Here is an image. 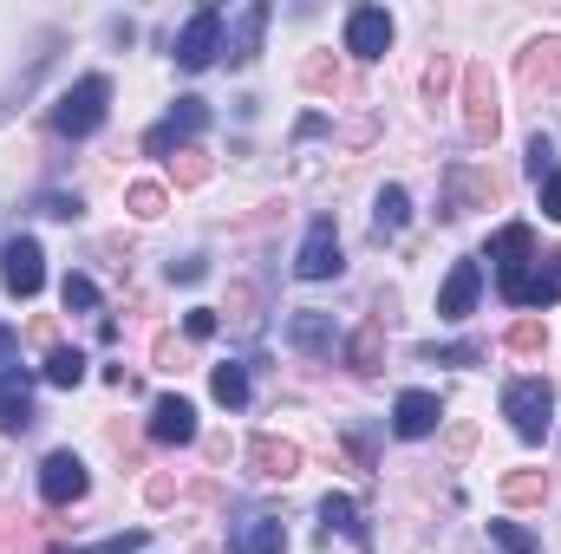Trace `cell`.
<instances>
[{
  "instance_id": "6da1fadb",
  "label": "cell",
  "mask_w": 561,
  "mask_h": 554,
  "mask_svg": "<svg viewBox=\"0 0 561 554\" xmlns=\"http://www.w3.org/2000/svg\"><path fill=\"white\" fill-rule=\"evenodd\" d=\"M105 105H112V79L105 72H85L72 92L53 99V131L59 138H92L105 125Z\"/></svg>"
},
{
  "instance_id": "7a4b0ae2",
  "label": "cell",
  "mask_w": 561,
  "mask_h": 554,
  "mask_svg": "<svg viewBox=\"0 0 561 554\" xmlns=\"http://www.w3.org/2000/svg\"><path fill=\"white\" fill-rule=\"evenodd\" d=\"M503 417H510V430H516L523 443H542V430H549V417H556V385H549V379H510Z\"/></svg>"
},
{
  "instance_id": "3957f363",
  "label": "cell",
  "mask_w": 561,
  "mask_h": 554,
  "mask_svg": "<svg viewBox=\"0 0 561 554\" xmlns=\"http://www.w3.org/2000/svg\"><path fill=\"white\" fill-rule=\"evenodd\" d=\"M503 112H496V79L490 66H463V138L470 143H496Z\"/></svg>"
},
{
  "instance_id": "277c9868",
  "label": "cell",
  "mask_w": 561,
  "mask_h": 554,
  "mask_svg": "<svg viewBox=\"0 0 561 554\" xmlns=\"http://www.w3.org/2000/svg\"><path fill=\"white\" fill-rule=\"evenodd\" d=\"M216 53H222V7H196L190 26L176 33V66L183 72H203Z\"/></svg>"
},
{
  "instance_id": "5b68a950",
  "label": "cell",
  "mask_w": 561,
  "mask_h": 554,
  "mask_svg": "<svg viewBox=\"0 0 561 554\" xmlns=\"http://www.w3.org/2000/svg\"><path fill=\"white\" fill-rule=\"evenodd\" d=\"M444 183H450V196H444V222H457L463 209H490V203H503V183L490 176V170H463V163H450L444 170Z\"/></svg>"
},
{
  "instance_id": "8992f818",
  "label": "cell",
  "mask_w": 561,
  "mask_h": 554,
  "mask_svg": "<svg viewBox=\"0 0 561 554\" xmlns=\"http://www.w3.org/2000/svg\"><path fill=\"white\" fill-rule=\"evenodd\" d=\"M0 280H7L13 300H33V293L46 287V255H39L33 235H13V242L0 249Z\"/></svg>"
},
{
  "instance_id": "52a82bcc",
  "label": "cell",
  "mask_w": 561,
  "mask_h": 554,
  "mask_svg": "<svg viewBox=\"0 0 561 554\" xmlns=\"http://www.w3.org/2000/svg\"><path fill=\"white\" fill-rule=\"evenodd\" d=\"M203 125H209V105H203V99H176V112H170L163 125H150V131H144V157H163V163H170V150H176V143H190Z\"/></svg>"
},
{
  "instance_id": "ba28073f",
  "label": "cell",
  "mask_w": 561,
  "mask_h": 554,
  "mask_svg": "<svg viewBox=\"0 0 561 554\" xmlns=\"http://www.w3.org/2000/svg\"><path fill=\"white\" fill-rule=\"evenodd\" d=\"M503 300H510V307H556L561 300V249L556 255H536L523 275L503 287Z\"/></svg>"
},
{
  "instance_id": "9c48e42d",
  "label": "cell",
  "mask_w": 561,
  "mask_h": 554,
  "mask_svg": "<svg viewBox=\"0 0 561 554\" xmlns=\"http://www.w3.org/2000/svg\"><path fill=\"white\" fill-rule=\"evenodd\" d=\"M340 268H346V262H340V229H333V216H320V222L307 229L300 255H294V275L300 280H333Z\"/></svg>"
},
{
  "instance_id": "30bf717a",
  "label": "cell",
  "mask_w": 561,
  "mask_h": 554,
  "mask_svg": "<svg viewBox=\"0 0 561 554\" xmlns=\"http://www.w3.org/2000/svg\"><path fill=\"white\" fill-rule=\"evenodd\" d=\"M85 489H92V476H85V463H79L72 450H53V457L39 463V496H46L53 509H66V503H85Z\"/></svg>"
},
{
  "instance_id": "8fae6325",
  "label": "cell",
  "mask_w": 561,
  "mask_h": 554,
  "mask_svg": "<svg viewBox=\"0 0 561 554\" xmlns=\"http://www.w3.org/2000/svg\"><path fill=\"white\" fill-rule=\"evenodd\" d=\"M392 46V13L386 7H353L346 13V53L353 59H386Z\"/></svg>"
},
{
  "instance_id": "7c38bea8",
  "label": "cell",
  "mask_w": 561,
  "mask_h": 554,
  "mask_svg": "<svg viewBox=\"0 0 561 554\" xmlns=\"http://www.w3.org/2000/svg\"><path fill=\"white\" fill-rule=\"evenodd\" d=\"M490 262H496V287H510V280L536 262V229L529 222H503L496 242H490Z\"/></svg>"
},
{
  "instance_id": "4fadbf2b",
  "label": "cell",
  "mask_w": 561,
  "mask_h": 554,
  "mask_svg": "<svg viewBox=\"0 0 561 554\" xmlns=\"http://www.w3.org/2000/svg\"><path fill=\"white\" fill-rule=\"evenodd\" d=\"M249 470H255L262 483H287V476H300V443H287V437H275V430L249 437Z\"/></svg>"
},
{
  "instance_id": "5bb4252c",
  "label": "cell",
  "mask_w": 561,
  "mask_h": 554,
  "mask_svg": "<svg viewBox=\"0 0 561 554\" xmlns=\"http://www.w3.org/2000/svg\"><path fill=\"white\" fill-rule=\"evenodd\" d=\"M516 79H523V92H556L561 85V39H529L523 46V59H516Z\"/></svg>"
},
{
  "instance_id": "9a60e30c",
  "label": "cell",
  "mask_w": 561,
  "mask_h": 554,
  "mask_svg": "<svg viewBox=\"0 0 561 554\" xmlns=\"http://www.w3.org/2000/svg\"><path fill=\"white\" fill-rule=\"evenodd\" d=\"M268 20H275V7L268 0H255V7H242V20L229 26V39H222V53H229V66H249L255 53H262V33H268Z\"/></svg>"
},
{
  "instance_id": "2e32d148",
  "label": "cell",
  "mask_w": 561,
  "mask_h": 554,
  "mask_svg": "<svg viewBox=\"0 0 561 554\" xmlns=\"http://www.w3.org/2000/svg\"><path fill=\"white\" fill-rule=\"evenodd\" d=\"M477 293H483V268H477V262H450V275L437 287V313H444V320H463V313L477 307Z\"/></svg>"
},
{
  "instance_id": "e0dca14e",
  "label": "cell",
  "mask_w": 561,
  "mask_h": 554,
  "mask_svg": "<svg viewBox=\"0 0 561 554\" xmlns=\"http://www.w3.org/2000/svg\"><path fill=\"white\" fill-rule=\"evenodd\" d=\"M150 437H157V443H170V450H176V443H196V405H190V399H176V392H170V399H157V405H150Z\"/></svg>"
},
{
  "instance_id": "ac0fdd59",
  "label": "cell",
  "mask_w": 561,
  "mask_h": 554,
  "mask_svg": "<svg viewBox=\"0 0 561 554\" xmlns=\"http://www.w3.org/2000/svg\"><path fill=\"white\" fill-rule=\"evenodd\" d=\"M437 417H444L437 392H399V405H392V430L419 443V437H431V430H437Z\"/></svg>"
},
{
  "instance_id": "d6986e66",
  "label": "cell",
  "mask_w": 561,
  "mask_h": 554,
  "mask_svg": "<svg viewBox=\"0 0 561 554\" xmlns=\"http://www.w3.org/2000/svg\"><path fill=\"white\" fill-rule=\"evenodd\" d=\"M26 424H33V379L0 372V430H26Z\"/></svg>"
},
{
  "instance_id": "ffe728a7",
  "label": "cell",
  "mask_w": 561,
  "mask_h": 554,
  "mask_svg": "<svg viewBox=\"0 0 561 554\" xmlns=\"http://www.w3.org/2000/svg\"><path fill=\"white\" fill-rule=\"evenodd\" d=\"M287 339H294L307 359H327V353H333V320L307 307V313H294V320H287Z\"/></svg>"
},
{
  "instance_id": "44dd1931",
  "label": "cell",
  "mask_w": 561,
  "mask_h": 554,
  "mask_svg": "<svg viewBox=\"0 0 561 554\" xmlns=\"http://www.w3.org/2000/svg\"><path fill=\"white\" fill-rule=\"evenodd\" d=\"M346 366H353L359 379H373V372L386 366V326H379V320H366V326L346 339Z\"/></svg>"
},
{
  "instance_id": "7402d4cb",
  "label": "cell",
  "mask_w": 561,
  "mask_h": 554,
  "mask_svg": "<svg viewBox=\"0 0 561 554\" xmlns=\"http://www.w3.org/2000/svg\"><path fill=\"white\" fill-rule=\"evenodd\" d=\"M503 503H510V509L549 503V470H510V476H503Z\"/></svg>"
},
{
  "instance_id": "603a6c76",
  "label": "cell",
  "mask_w": 561,
  "mask_h": 554,
  "mask_svg": "<svg viewBox=\"0 0 561 554\" xmlns=\"http://www.w3.org/2000/svg\"><path fill=\"white\" fill-rule=\"evenodd\" d=\"M287 549V529H280L275 516H255L242 535H236V554H280Z\"/></svg>"
},
{
  "instance_id": "cb8c5ba5",
  "label": "cell",
  "mask_w": 561,
  "mask_h": 554,
  "mask_svg": "<svg viewBox=\"0 0 561 554\" xmlns=\"http://www.w3.org/2000/svg\"><path fill=\"white\" fill-rule=\"evenodd\" d=\"M405 216H412V196H405L399 183H386V189H379V209H373V229H379V235H399Z\"/></svg>"
},
{
  "instance_id": "d4e9b609",
  "label": "cell",
  "mask_w": 561,
  "mask_h": 554,
  "mask_svg": "<svg viewBox=\"0 0 561 554\" xmlns=\"http://www.w3.org/2000/svg\"><path fill=\"white\" fill-rule=\"evenodd\" d=\"M79 379H85V353H79V346H53V353H46V385L72 392Z\"/></svg>"
},
{
  "instance_id": "484cf974",
  "label": "cell",
  "mask_w": 561,
  "mask_h": 554,
  "mask_svg": "<svg viewBox=\"0 0 561 554\" xmlns=\"http://www.w3.org/2000/svg\"><path fill=\"white\" fill-rule=\"evenodd\" d=\"M320 522H327V535L340 529V535L366 542V522H359V503H353V496H327V503H320Z\"/></svg>"
},
{
  "instance_id": "4316f807",
  "label": "cell",
  "mask_w": 561,
  "mask_h": 554,
  "mask_svg": "<svg viewBox=\"0 0 561 554\" xmlns=\"http://www.w3.org/2000/svg\"><path fill=\"white\" fill-rule=\"evenodd\" d=\"M209 392H216V405L242 412V405H249V372H242V366H216V372H209Z\"/></svg>"
},
{
  "instance_id": "83f0119b",
  "label": "cell",
  "mask_w": 561,
  "mask_h": 554,
  "mask_svg": "<svg viewBox=\"0 0 561 554\" xmlns=\"http://www.w3.org/2000/svg\"><path fill=\"white\" fill-rule=\"evenodd\" d=\"M300 85H307V92H340L346 79H340V66H333L327 53H307V59H300Z\"/></svg>"
},
{
  "instance_id": "f1b7e54d",
  "label": "cell",
  "mask_w": 561,
  "mask_h": 554,
  "mask_svg": "<svg viewBox=\"0 0 561 554\" xmlns=\"http://www.w3.org/2000/svg\"><path fill=\"white\" fill-rule=\"evenodd\" d=\"M125 209H131L138 222H157V216L170 209V196H163V183H131V189H125Z\"/></svg>"
},
{
  "instance_id": "f546056e",
  "label": "cell",
  "mask_w": 561,
  "mask_h": 554,
  "mask_svg": "<svg viewBox=\"0 0 561 554\" xmlns=\"http://www.w3.org/2000/svg\"><path fill=\"white\" fill-rule=\"evenodd\" d=\"M59 300H66V313H92V307H99V280L92 275H66L59 280Z\"/></svg>"
},
{
  "instance_id": "4dcf8cb0",
  "label": "cell",
  "mask_w": 561,
  "mask_h": 554,
  "mask_svg": "<svg viewBox=\"0 0 561 554\" xmlns=\"http://www.w3.org/2000/svg\"><path fill=\"white\" fill-rule=\"evenodd\" d=\"M490 542H496V554H542V542L516 522H490Z\"/></svg>"
},
{
  "instance_id": "1f68e13d",
  "label": "cell",
  "mask_w": 561,
  "mask_h": 554,
  "mask_svg": "<svg viewBox=\"0 0 561 554\" xmlns=\"http://www.w3.org/2000/svg\"><path fill=\"white\" fill-rule=\"evenodd\" d=\"M424 366H477L483 359V346L477 339H463V346H419Z\"/></svg>"
},
{
  "instance_id": "d6a6232c",
  "label": "cell",
  "mask_w": 561,
  "mask_h": 554,
  "mask_svg": "<svg viewBox=\"0 0 561 554\" xmlns=\"http://www.w3.org/2000/svg\"><path fill=\"white\" fill-rule=\"evenodd\" d=\"M503 346H510V353H523V359H529V353H542V346H549V326H542V320H516V326H510V339H503Z\"/></svg>"
},
{
  "instance_id": "836d02e7",
  "label": "cell",
  "mask_w": 561,
  "mask_h": 554,
  "mask_svg": "<svg viewBox=\"0 0 561 554\" xmlns=\"http://www.w3.org/2000/svg\"><path fill=\"white\" fill-rule=\"evenodd\" d=\"M170 170H176V183H183V189L209 183V157H203V150H176V157H170Z\"/></svg>"
},
{
  "instance_id": "e575fe53",
  "label": "cell",
  "mask_w": 561,
  "mask_h": 554,
  "mask_svg": "<svg viewBox=\"0 0 561 554\" xmlns=\"http://www.w3.org/2000/svg\"><path fill=\"white\" fill-rule=\"evenodd\" d=\"M33 209H39V216H53V222H79V209H85V203H79V196H66V189H46Z\"/></svg>"
},
{
  "instance_id": "d590c367",
  "label": "cell",
  "mask_w": 561,
  "mask_h": 554,
  "mask_svg": "<svg viewBox=\"0 0 561 554\" xmlns=\"http://www.w3.org/2000/svg\"><path fill=\"white\" fill-rule=\"evenodd\" d=\"M150 535L144 529H131V535H112V542H99V549H72V554H138Z\"/></svg>"
},
{
  "instance_id": "8d00e7d4",
  "label": "cell",
  "mask_w": 561,
  "mask_h": 554,
  "mask_svg": "<svg viewBox=\"0 0 561 554\" xmlns=\"http://www.w3.org/2000/svg\"><path fill=\"white\" fill-rule=\"evenodd\" d=\"M549 170H556V143H549V138H529V176L542 183Z\"/></svg>"
},
{
  "instance_id": "74e56055",
  "label": "cell",
  "mask_w": 561,
  "mask_h": 554,
  "mask_svg": "<svg viewBox=\"0 0 561 554\" xmlns=\"http://www.w3.org/2000/svg\"><path fill=\"white\" fill-rule=\"evenodd\" d=\"M216 326H222V320H216V307H190V320H183V333H190V339H209Z\"/></svg>"
},
{
  "instance_id": "f35d334b",
  "label": "cell",
  "mask_w": 561,
  "mask_h": 554,
  "mask_svg": "<svg viewBox=\"0 0 561 554\" xmlns=\"http://www.w3.org/2000/svg\"><path fill=\"white\" fill-rule=\"evenodd\" d=\"M536 189H542V216H556V222H561V163L536 183Z\"/></svg>"
},
{
  "instance_id": "ab89813d",
  "label": "cell",
  "mask_w": 561,
  "mask_h": 554,
  "mask_svg": "<svg viewBox=\"0 0 561 554\" xmlns=\"http://www.w3.org/2000/svg\"><path fill=\"white\" fill-rule=\"evenodd\" d=\"M150 353H157V366H163V372H176V366H183V346H176V333H157V346H150Z\"/></svg>"
},
{
  "instance_id": "60d3db41",
  "label": "cell",
  "mask_w": 561,
  "mask_h": 554,
  "mask_svg": "<svg viewBox=\"0 0 561 554\" xmlns=\"http://www.w3.org/2000/svg\"><path fill=\"white\" fill-rule=\"evenodd\" d=\"M203 275H209V268H203V255H183V262H170V280H183V287H196Z\"/></svg>"
},
{
  "instance_id": "b9f144b4",
  "label": "cell",
  "mask_w": 561,
  "mask_h": 554,
  "mask_svg": "<svg viewBox=\"0 0 561 554\" xmlns=\"http://www.w3.org/2000/svg\"><path fill=\"white\" fill-rule=\"evenodd\" d=\"M444 85H450V59L437 53V59H431V72H424V92H431V99H444Z\"/></svg>"
},
{
  "instance_id": "7bdbcfd3",
  "label": "cell",
  "mask_w": 561,
  "mask_h": 554,
  "mask_svg": "<svg viewBox=\"0 0 561 554\" xmlns=\"http://www.w3.org/2000/svg\"><path fill=\"white\" fill-rule=\"evenodd\" d=\"M144 496H150V503H157V509H163V503H170V496H176V483H170V476H150V489H144Z\"/></svg>"
},
{
  "instance_id": "ee69618b",
  "label": "cell",
  "mask_w": 561,
  "mask_h": 554,
  "mask_svg": "<svg viewBox=\"0 0 561 554\" xmlns=\"http://www.w3.org/2000/svg\"><path fill=\"white\" fill-rule=\"evenodd\" d=\"M320 131H327V118H320V112H307V118L294 125V138H300V143H307V138H320Z\"/></svg>"
},
{
  "instance_id": "f6af8a7d",
  "label": "cell",
  "mask_w": 561,
  "mask_h": 554,
  "mask_svg": "<svg viewBox=\"0 0 561 554\" xmlns=\"http://www.w3.org/2000/svg\"><path fill=\"white\" fill-rule=\"evenodd\" d=\"M13 346H20V339H13V326H0V359H13Z\"/></svg>"
}]
</instances>
